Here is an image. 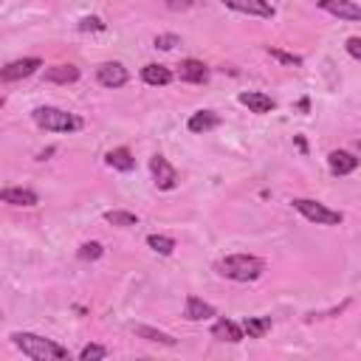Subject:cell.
Returning a JSON list of instances; mask_svg holds the SVG:
<instances>
[{"mask_svg":"<svg viewBox=\"0 0 361 361\" xmlns=\"http://www.w3.org/2000/svg\"><path fill=\"white\" fill-rule=\"evenodd\" d=\"M104 220L110 226H118V228H130V226H138V214L133 212H124V209H110L104 212Z\"/></svg>","mask_w":361,"mask_h":361,"instance_id":"22","label":"cell"},{"mask_svg":"<svg viewBox=\"0 0 361 361\" xmlns=\"http://www.w3.org/2000/svg\"><path fill=\"white\" fill-rule=\"evenodd\" d=\"M8 338L23 355H28L34 361H62V358H68V347L56 344L54 338H45V336H37V333H25V330L11 333Z\"/></svg>","mask_w":361,"mask_h":361,"instance_id":"1","label":"cell"},{"mask_svg":"<svg viewBox=\"0 0 361 361\" xmlns=\"http://www.w3.org/2000/svg\"><path fill=\"white\" fill-rule=\"evenodd\" d=\"M104 164L113 166V169H118V172H130L135 166V158H133V152L127 147H116V149H110L104 155Z\"/></svg>","mask_w":361,"mask_h":361,"instance_id":"20","label":"cell"},{"mask_svg":"<svg viewBox=\"0 0 361 361\" xmlns=\"http://www.w3.org/2000/svg\"><path fill=\"white\" fill-rule=\"evenodd\" d=\"M0 200L8 203V206H37L39 197L34 189H23V186H6L0 192Z\"/></svg>","mask_w":361,"mask_h":361,"instance_id":"15","label":"cell"},{"mask_svg":"<svg viewBox=\"0 0 361 361\" xmlns=\"http://www.w3.org/2000/svg\"><path fill=\"white\" fill-rule=\"evenodd\" d=\"M344 48H347V54H350L353 59L361 62V37H350V39L344 42Z\"/></svg>","mask_w":361,"mask_h":361,"instance_id":"29","label":"cell"},{"mask_svg":"<svg viewBox=\"0 0 361 361\" xmlns=\"http://www.w3.org/2000/svg\"><path fill=\"white\" fill-rule=\"evenodd\" d=\"M178 76L180 82H189V85H203L209 79V68L200 62V59H183L178 65Z\"/></svg>","mask_w":361,"mask_h":361,"instance_id":"12","label":"cell"},{"mask_svg":"<svg viewBox=\"0 0 361 361\" xmlns=\"http://www.w3.org/2000/svg\"><path fill=\"white\" fill-rule=\"evenodd\" d=\"M290 203H293V209H296L305 220H310V223H316V226H338V223L344 220V214H341L338 209H330V206H324V203H319V200H313V197H293Z\"/></svg>","mask_w":361,"mask_h":361,"instance_id":"4","label":"cell"},{"mask_svg":"<svg viewBox=\"0 0 361 361\" xmlns=\"http://www.w3.org/2000/svg\"><path fill=\"white\" fill-rule=\"evenodd\" d=\"M149 172H152V183H155L161 192H169V189L178 186V172H175V166H172L161 152H155V155L149 158Z\"/></svg>","mask_w":361,"mask_h":361,"instance_id":"5","label":"cell"},{"mask_svg":"<svg viewBox=\"0 0 361 361\" xmlns=\"http://www.w3.org/2000/svg\"><path fill=\"white\" fill-rule=\"evenodd\" d=\"M31 118L39 130H48V133H79L85 127L82 116H76L71 110H62V107H48V104L37 107L31 113Z\"/></svg>","mask_w":361,"mask_h":361,"instance_id":"3","label":"cell"},{"mask_svg":"<svg viewBox=\"0 0 361 361\" xmlns=\"http://www.w3.org/2000/svg\"><path fill=\"white\" fill-rule=\"evenodd\" d=\"M102 358H107V347L102 344H85L79 350V361H102Z\"/></svg>","mask_w":361,"mask_h":361,"instance_id":"26","label":"cell"},{"mask_svg":"<svg viewBox=\"0 0 361 361\" xmlns=\"http://www.w3.org/2000/svg\"><path fill=\"white\" fill-rule=\"evenodd\" d=\"M183 316L189 322H206L214 316V307L209 302H203L200 296H186V305H183Z\"/></svg>","mask_w":361,"mask_h":361,"instance_id":"18","label":"cell"},{"mask_svg":"<svg viewBox=\"0 0 361 361\" xmlns=\"http://www.w3.org/2000/svg\"><path fill=\"white\" fill-rule=\"evenodd\" d=\"M212 338L228 341V344H240L245 338V330H243V324H237V322H231V319L223 316V319H217L212 324Z\"/></svg>","mask_w":361,"mask_h":361,"instance_id":"10","label":"cell"},{"mask_svg":"<svg viewBox=\"0 0 361 361\" xmlns=\"http://www.w3.org/2000/svg\"><path fill=\"white\" fill-rule=\"evenodd\" d=\"M316 6L338 20H350V23H361V6L353 0H316Z\"/></svg>","mask_w":361,"mask_h":361,"instance_id":"9","label":"cell"},{"mask_svg":"<svg viewBox=\"0 0 361 361\" xmlns=\"http://www.w3.org/2000/svg\"><path fill=\"white\" fill-rule=\"evenodd\" d=\"M307 107H310V102H307V99H302V102H299V110H302V113H307Z\"/></svg>","mask_w":361,"mask_h":361,"instance_id":"32","label":"cell"},{"mask_svg":"<svg viewBox=\"0 0 361 361\" xmlns=\"http://www.w3.org/2000/svg\"><path fill=\"white\" fill-rule=\"evenodd\" d=\"M296 147H299V149H302V152H305V149H307V144H305V138H302V135H296Z\"/></svg>","mask_w":361,"mask_h":361,"instance_id":"31","label":"cell"},{"mask_svg":"<svg viewBox=\"0 0 361 361\" xmlns=\"http://www.w3.org/2000/svg\"><path fill=\"white\" fill-rule=\"evenodd\" d=\"M172 76H175V73H172L166 65H158V62H149V65L141 68V79H144L147 85H152V87H164V85H169Z\"/></svg>","mask_w":361,"mask_h":361,"instance_id":"17","label":"cell"},{"mask_svg":"<svg viewBox=\"0 0 361 361\" xmlns=\"http://www.w3.org/2000/svg\"><path fill=\"white\" fill-rule=\"evenodd\" d=\"M147 245H149L155 254H161V257H169V254L175 251V240L166 237V234H149V237H147Z\"/></svg>","mask_w":361,"mask_h":361,"instance_id":"23","label":"cell"},{"mask_svg":"<svg viewBox=\"0 0 361 361\" xmlns=\"http://www.w3.org/2000/svg\"><path fill=\"white\" fill-rule=\"evenodd\" d=\"M39 68H42V59H39V56H23V59H14V62H8V65L0 71V79H3V82L28 79V76H34Z\"/></svg>","mask_w":361,"mask_h":361,"instance_id":"6","label":"cell"},{"mask_svg":"<svg viewBox=\"0 0 361 361\" xmlns=\"http://www.w3.org/2000/svg\"><path fill=\"white\" fill-rule=\"evenodd\" d=\"M102 254H104L102 243H96V240H93V243H82V245H79V254H76V257H79L82 262H93V259H99Z\"/></svg>","mask_w":361,"mask_h":361,"instance_id":"25","label":"cell"},{"mask_svg":"<svg viewBox=\"0 0 361 361\" xmlns=\"http://www.w3.org/2000/svg\"><path fill=\"white\" fill-rule=\"evenodd\" d=\"M355 147H358V152H361V141H358V144H355Z\"/></svg>","mask_w":361,"mask_h":361,"instance_id":"33","label":"cell"},{"mask_svg":"<svg viewBox=\"0 0 361 361\" xmlns=\"http://www.w3.org/2000/svg\"><path fill=\"white\" fill-rule=\"evenodd\" d=\"M96 82L102 87H113L116 90V87H124L130 82V71L121 62H102L96 68Z\"/></svg>","mask_w":361,"mask_h":361,"instance_id":"7","label":"cell"},{"mask_svg":"<svg viewBox=\"0 0 361 361\" xmlns=\"http://www.w3.org/2000/svg\"><path fill=\"white\" fill-rule=\"evenodd\" d=\"M175 45H180V37L178 34H158L155 37V48L158 51H172Z\"/></svg>","mask_w":361,"mask_h":361,"instance_id":"28","label":"cell"},{"mask_svg":"<svg viewBox=\"0 0 361 361\" xmlns=\"http://www.w3.org/2000/svg\"><path fill=\"white\" fill-rule=\"evenodd\" d=\"M133 333H135L138 338L152 341V344H164V347H175V344H178L175 336H169V333H164V330H155V327H149V324H133Z\"/></svg>","mask_w":361,"mask_h":361,"instance_id":"19","label":"cell"},{"mask_svg":"<svg viewBox=\"0 0 361 361\" xmlns=\"http://www.w3.org/2000/svg\"><path fill=\"white\" fill-rule=\"evenodd\" d=\"M82 76V71L76 65H54V68H45V82L51 85H73L76 79Z\"/></svg>","mask_w":361,"mask_h":361,"instance_id":"16","label":"cell"},{"mask_svg":"<svg viewBox=\"0 0 361 361\" xmlns=\"http://www.w3.org/2000/svg\"><path fill=\"white\" fill-rule=\"evenodd\" d=\"M226 8L248 14V17H259V20H271L276 14V8L271 6V0H220Z\"/></svg>","mask_w":361,"mask_h":361,"instance_id":"8","label":"cell"},{"mask_svg":"<svg viewBox=\"0 0 361 361\" xmlns=\"http://www.w3.org/2000/svg\"><path fill=\"white\" fill-rule=\"evenodd\" d=\"M217 124H220V116H217L214 110H195V113L189 116V121H186L189 133H195V135H203V133L214 130Z\"/></svg>","mask_w":361,"mask_h":361,"instance_id":"14","label":"cell"},{"mask_svg":"<svg viewBox=\"0 0 361 361\" xmlns=\"http://www.w3.org/2000/svg\"><path fill=\"white\" fill-rule=\"evenodd\" d=\"M214 271L231 282H254L265 274V259H259L254 254H228L214 262Z\"/></svg>","mask_w":361,"mask_h":361,"instance_id":"2","label":"cell"},{"mask_svg":"<svg viewBox=\"0 0 361 361\" xmlns=\"http://www.w3.org/2000/svg\"><path fill=\"white\" fill-rule=\"evenodd\" d=\"M327 166H330L333 175H350V172L358 169V158L353 152H347V149H333L327 155Z\"/></svg>","mask_w":361,"mask_h":361,"instance_id":"13","label":"cell"},{"mask_svg":"<svg viewBox=\"0 0 361 361\" xmlns=\"http://www.w3.org/2000/svg\"><path fill=\"white\" fill-rule=\"evenodd\" d=\"M265 51H268L271 59H276V62H282V65H290V68H299V65H302V56L288 54V51H282V48H276V45H268Z\"/></svg>","mask_w":361,"mask_h":361,"instance_id":"24","label":"cell"},{"mask_svg":"<svg viewBox=\"0 0 361 361\" xmlns=\"http://www.w3.org/2000/svg\"><path fill=\"white\" fill-rule=\"evenodd\" d=\"M166 6H169V8H189L192 0H166Z\"/></svg>","mask_w":361,"mask_h":361,"instance_id":"30","label":"cell"},{"mask_svg":"<svg viewBox=\"0 0 361 361\" xmlns=\"http://www.w3.org/2000/svg\"><path fill=\"white\" fill-rule=\"evenodd\" d=\"M76 28H79V31H85V34H87V31H104V28H107V23H104L102 17H96V14H90V17H82Z\"/></svg>","mask_w":361,"mask_h":361,"instance_id":"27","label":"cell"},{"mask_svg":"<svg viewBox=\"0 0 361 361\" xmlns=\"http://www.w3.org/2000/svg\"><path fill=\"white\" fill-rule=\"evenodd\" d=\"M240 104H245L251 113H257V116H262V113H271L274 107H276V102L268 96V93H259V90H243L240 96Z\"/></svg>","mask_w":361,"mask_h":361,"instance_id":"11","label":"cell"},{"mask_svg":"<svg viewBox=\"0 0 361 361\" xmlns=\"http://www.w3.org/2000/svg\"><path fill=\"white\" fill-rule=\"evenodd\" d=\"M240 324H243L248 338H262L271 330V316H245Z\"/></svg>","mask_w":361,"mask_h":361,"instance_id":"21","label":"cell"}]
</instances>
